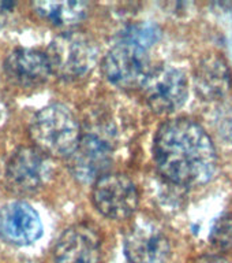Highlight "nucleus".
Segmentation results:
<instances>
[{"label": "nucleus", "mask_w": 232, "mask_h": 263, "mask_svg": "<svg viewBox=\"0 0 232 263\" xmlns=\"http://www.w3.org/2000/svg\"><path fill=\"white\" fill-rule=\"evenodd\" d=\"M153 156L159 172L182 186L206 184L216 173V148L204 127L192 119H172L161 125Z\"/></svg>", "instance_id": "nucleus-1"}, {"label": "nucleus", "mask_w": 232, "mask_h": 263, "mask_svg": "<svg viewBox=\"0 0 232 263\" xmlns=\"http://www.w3.org/2000/svg\"><path fill=\"white\" fill-rule=\"evenodd\" d=\"M30 136L43 154L66 158L77 148L81 129L69 107L49 104L33 117Z\"/></svg>", "instance_id": "nucleus-2"}, {"label": "nucleus", "mask_w": 232, "mask_h": 263, "mask_svg": "<svg viewBox=\"0 0 232 263\" xmlns=\"http://www.w3.org/2000/svg\"><path fill=\"white\" fill-rule=\"evenodd\" d=\"M51 73L63 80H77L97 62V45L83 32H67L55 37L47 51Z\"/></svg>", "instance_id": "nucleus-3"}, {"label": "nucleus", "mask_w": 232, "mask_h": 263, "mask_svg": "<svg viewBox=\"0 0 232 263\" xmlns=\"http://www.w3.org/2000/svg\"><path fill=\"white\" fill-rule=\"evenodd\" d=\"M102 70L114 85L131 89L142 86L152 71L151 58L146 48L118 40L104 58Z\"/></svg>", "instance_id": "nucleus-4"}, {"label": "nucleus", "mask_w": 232, "mask_h": 263, "mask_svg": "<svg viewBox=\"0 0 232 263\" xmlns=\"http://www.w3.org/2000/svg\"><path fill=\"white\" fill-rule=\"evenodd\" d=\"M142 88L147 104L159 114L176 111L183 106L188 95L187 78L182 70L172 66L152 69Z\"/></svg>", "instance_id": "nucleus-5"}, {"label": "nucleus", "mask_w": 232, "mask_h": 263, "mask_svg": "<svg viewBox=\"0 0 232 263\" xmlns=\"http://www.w3.org/2000/svg\"><path fill=\"white\" fill-rule=\"evenodd\" d=\"M94 207L104 217L124 219L138 205V192L134 182L124 174H106L94 182L92 192Z\"/></svg>", "instance_id": "nucleus-6"}, {"label": "nucleus", "mask_w": 232, "mask_h": 263, "mask_svg": "<svg viewBox=\"0 0 232 263\" xmlns=\"http://www.w3.org/2000/svg\"><path fill=\"white\" fill-rule=\"evenodd\" d=\"M51 163L40 149L24 147L16 149L7 163L6 177L12 189L34 192L43 188L51 177Z\"/></svg>", "instance_id": "nucleus-7"}, {"label": "nucleus", "mask_w": 232, "mask_h": 263, "mask_svg": "<svg viewBox=\"0 0 232 263\" xmlns=\"http://www.w3.org/2000/svg\"><path fill=\"white\" fill-rule=\"evenodd\" d=\"M70 158V170L82 184L96 182L106 176L112 162V148L98 135H85Z\"/></svg>", "instance_id": "nucleus-8"}, {"label": "nucleus", "mask_w": 232, "mask_h": 263, "mask_svg": "<svg viewBox=\"0 0 232 263\" xmlns=\"http://www.w3.org/2000/svg\"><path fill=\"white\" fill-rule=\"evenodd\" d=\"M43 233V223L32 205L24 201L8 203L0 210V234L15 246H29Z\"/></svg>", "instance_id": "nucleus-9"}, {"label": "nucleus", "mask_w": 232, "mask_h": 263, "mask_svg": "<svg viewBox=\"0 0 232 263\" xmlns=\"http://www.w3.org/2000/svg\"><path fill=\"white\" fill-rule=\"evenodd\" d=\"M53 255L56 263H98L101 255L100 237L89 225H74L59 237Z\"/></svg>", "instance_id": "nucleus-10"}, {"label": "nucleus", "mask_w": 232, "mask_h": 263, "mask_svg": "<svg viewBox=\"0 0 232 263\" xmlns=\"http://www.w3.org/2000/svg\"><path fill=\"white\" fill-rule=\"evenodd\" d=\"M170 254L167 236L155 225L135 226L124 240V255L130 263H165Z\"/></svg>", "instance_id": "nucleus-11"}, {"label": "nucleus", "mask_w": 232, "mask_h": 263, "mask_svg": "<svg viewBox=\"0 0 232 263\" xmlns=\"http://www.w3.org/2000/svg\"><path fill=\"white\" fill-rule=\"evenodd\" d=\"M8 80L19 86H38L51 76L45 52L33 48H16L8 53L4 62Z\"/></svg>", "instance_id": "nucleus-12"}, {"label": "nucleus", "mask_w": 232, "mask_h": 263, "mask_svg": "<svg viewBox=\"0 0 232 263\" xmlns=\"http://www.w3.org/2000/svg\"><path fill=\"white\" fill-rule=\"evenodd\" d=\"M231 84L228 66L220 57L210 55L201 62L196 73L197 90L205 99H217L227 92Z\"/></svg>", "instance_id": "nucleus-13"}, {"label": "nucleus", "mask_w": 232, "mask_h": 263, "mask_svg": "<svg viewBox=\"0 0 232 263\" xmlns=\"http://www.w3.org/2000/svg\"><path fill=\"white\" fill-rule=\"evenodd\" d=\"M32 6L43 20L61 28L75 26L88 15V4L85 2L43 0V2H34Z\"/></svg>", "instance_id": "nucleus-14"}, {"label": "nucleus", "mask_w": 232, "mask_h": 263, "mask_svg": "<svg viewBox=\"0 0 232 263\" xmlns=\"http://www.w3.org/2000/svg\"><path fill=\"white\" fill-rule=\"evenodd\" d=\"M160 29L157 25L149 24V22H138V24L130 25L124 30L120 32L118 40L129 41L133 44L149 49L152 45H155L160 39Z\"/></svg>", "instance_id": "nucleus-15"}, {"label": "nucleus", "mask_w": 232, "mask_h": 263, "mask_svg": "<svg viewBox=\"0 0 232 263\" xmlns=\"http://www.w3.org/2000/svg\"><path fill=\"white\" fill-rule=\"evenodd\" d=\"M209 240L219 250L232 248V214L223 215L215 222Z\"/></svg>", "instance_id": "nucleus-16"}, {"label": "nucleus", "mask_w": 232, "mask_h": 263, "mask_svg": "<svg viewBox=\"0 0 232 263\" xmlns=\"http://www.w3.org/2000/svg\"><path fill=\"white\" fill-rule=\"evenodd\" d=\"M16 3L14 2H0V25L4 24L14 14Z\"/></svg>", "instance_id": "nucleus-17"}, {"label": "nucleus", "mask_w": 232, "mask_h": 263, "mask_svg": "<svg viewBox=\"0 0 232 263\" xmlns=\"http://www.w3.org/2000/svg\"><path fill=\"white\" fill-rule=\"evenodd\" d=\"M194 263H228L224 258L217 256V255H204L198 258Z\"/></svg>", "instance_id": "nucleus-18"}]
</instances>
